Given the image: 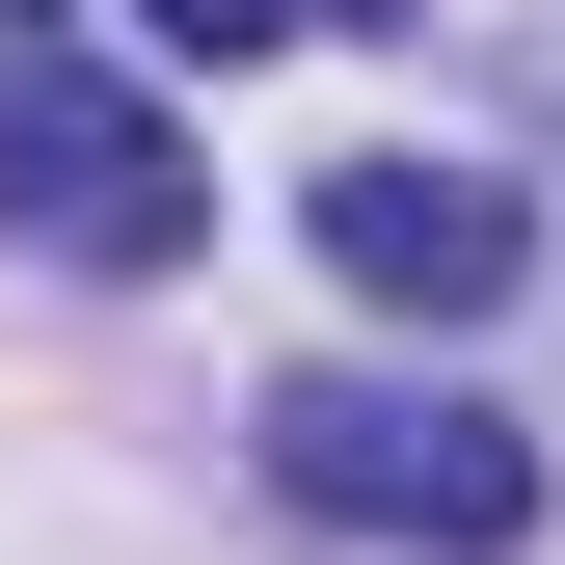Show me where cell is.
Returning <instances> with one entry per match:
<instances>
[{"mask_svg":"<svg viewBox=\"0 0 565 565\" xmlns=\"http://www.w3.org/2000/svg\"><path fill=\"white\" fill-rule=\"evenodd\" d=\"M269 484H297L323 539H431V565H512L539 539V431L458 377H297L269 404Z\"/></svg>","mask_w":565,"mask_h":565,"instance_id":"6da1fadb","label":"cell"},{"mask_svg":"<svg viewBox=\"0 0 565 565\" xmlns=\"http://www.w3.org/2000/svg\"><path fill=\"white\" fill-rule=\"evenodd\" d=\"M189 216H216V189H189V135L108 82V54H0V243H54V269H162Z\"/></svg>","mask_w":565,"mask_h":565,"instance_id":"7a4b0ae2","label":"cell"},{"mask_svg":"<svg viewBox=\"0 0 565 565\" xmlns=\"http://www.w3.org/2000/svg\"><path fill=\"white\" fill-rule=\"evenodd\" d=\"M297 216H323V269H350L377 323H484V297L539 269V216H512L484 162H323Z\"/></svg>","mask_w":565,"mask_h":565,"instance_id":"3957f363","label":"cell"},{"mask_svg":"<svg viewBox=\"0 0 565 565\" xmlns=\"http://www.w3.org/2000/svg\"><path fill=\"white\" fill-rule=\"evenodd\" d=\"M297 28H404V0H162V54H297Z\"/></svg>","mask_w":565,"mask_h":565,"instance_id":"277c9868","label":"cell"},{"mask_svg":"<svg viewBox=\"0 0 565 565\" xmlns=\"http://www.w3.org/2000/svg\"><path fill=\"white\" fill-rule=\"evenodd\" d=\"M0 54H28V0H0Z\"/></svg>","mask_w":565,"mask_h":565,"instance_id":"5b68a950","label":"cell"}]
</instances>
